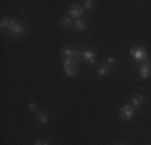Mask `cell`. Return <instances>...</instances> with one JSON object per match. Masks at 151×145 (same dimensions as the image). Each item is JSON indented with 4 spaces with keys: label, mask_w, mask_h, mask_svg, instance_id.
Segmentation results:
<instances>
[{
    "label": "cell",
    "mask_w": 151,
    "mask_h": 145,
    "mask_svg": "<svg viewBox=\"0 0 151 145\" xmlns=\"http://www.w3.org/2000/svg\"><path fill=\"white\" fill-rule=\"evenodd\" d=\"M6 31H8L10 36H13V37H19V36L24 34L26 28H24V24L16 23L15 20H10V24H8V29H6Z\"/></svg>",
    "instance_id": "6da1fadb"
},
{
    "label": "cell",
    "mask_w": 151,
    "mask_h": 145,
    "mask_svg": "<svg viewBox=\"0 0 151 145\" xmlns=\"http://www.w3.org/2000/svg\"><path fill=\"white\" fill-rule=\"evenodd\" d=\"M79 61H76L74 58H64V72L68 76H74L77 72Z\"/></svg>",
    "instance_id": "7a4b0ae2"
},
{
    "label": "cell",
    "mask_w": 151,
    "mask_h": 145,
    "mask_svg": "<svg viewBox=\"0 0 151 145\" xmlns=\"http://www.w3.org/2000/svg\"><path fill=\"white\" fill-rule=\"evenodd\" d=\"M130 55L137 63H140V61H148V53H146V50L142 49V47H134V49L130 50Z\"/></svg>",
    "instance_id": "3957f363"
},
{
    "label": "cell",
    "mask_w": 151,
    "mask_h": 145,
    "mask_svg": "<svg viewBox=\"0 0 151 145\" xmlns=\"http://www.w3.org/2000/svg\"><path fill=\"white\" fill-rule=\"evenodd\" d=\"M134 116V107L132 105H124L121 108V118L122 119H130Z\"/></svg>",
    "instance_id": "277c9868"
},
{
    "label": "cell",
    "mask_w": 151,
    "mask_h": 145,
    "mask_svg": "<svg viewBox=\"0 0 151 145\" xmlns=\"http://www.w3.org/2000/svg\"><path fill=\"white\" fill-rule=\"evenodd\" d=\"M84 14V10L81 8V7H77L74 3L73 7H71V10H69V18H76V20H81V16Z\"/></svg>",
    "instance_id": "5b68a950"
},
{
    "label": "cell",
    "mask_w": 151,
    "mask_h": 145,
    "mask_svg": "<svg viewBox=\"0 0 151 145\" xmlns=\"http://www.w3.org/2000/svg\"><path fill=\"white\" fill-rule=\"evenodd\" d=\"M138 70H140V76H142L143 79L148 78V76L151 74V63H150V61H146V63H145V65H142V66H140Z\"/></svg>",
    "instance_id": "8992f818"
},
{
    "label": "cell",
    "mask_w": 151,
    "mask_h": 145,
    "mask_svg": "<svg viewBox=\"0 0 151 145\" xmlns=\"http://www.w3.org/2000/svg\"><path fill=\"white\" fill-rule=\"evenodd\" d=\"M82 58L87 60L90 65H95V53H93L92 50H85V52H82Z\"/></svg>",
    "instance_id": "52a82bcc"
},
{
    "label": "cell",
    "mask_w": 151,
    "mask_h": 145,
    "mask_svg": "<svg viewBox=\"0 0 151 145\" xmlns=\"http://www.w3.org/2000/svg\"><path fill=\"white\" fill-rule=\"evenodd\" d=\"M74 28L77 29V31H84V29L87 28V24H85L82 20H76V23H74Z\"/></svg>",
    "instance_id": "ba28073f"
},
{
    "label": "cell",
    "mask_w": 151,
    "mask_h": 145,
    "mask_svg": "<svg viewBox=\"0 0 151 145\" xmlns=\"http://www.w3.org/2000/svg\"><path fill=\"white\" fill-rule=\"evenodd\" d=\"M73 53H74V50H71V49H63L61 50V57L63 58H73Z\"/></svg>",
    "instance_id": "9c48e42d"
},
{
    "label": "cell",
    "mask_w": 151,
    "mask_h": 145,
    "mask_svg": "<svg viewBox=\"0 0 151 145\" xmlns=\"http://www.w3.org/2000/svg\"><path fill=\"white\" fill-rule=\"evenodd\" d=\"M143 103V97L142 95H137L132 99V107H140V105Z\"/></svg>",
    "instance_id": "30bf717a"
},
{
    "label": "cell",
    "mask_w": 151,
    "mask_h": 145,
    "mask_svg": "<svg viewBox=\"0 0 151 145\" xmlns=\"http://www.w3.org/2000/svg\"><path fill=\"white\" fill-rule=\"evenodd\" d=\"M108 72V65H101V66L96 68V74L98 76H105Z\"/></svg>",
    "instance_id": "8fae6325"
},
{
    "label": "cell",
    "mask_w": 151,
    "mask_h": 145,
    "mask_svg": "<svg viewBox=\"0 0 151 145\" xmlns=\"http://www.w3.org/2000/svg\"><path fill=\"white\" fill-rule=\"evenodd\" d=\"M39 121H40L42 124H45V123L48 121V115H47V113H40V115H39Z\"/></svg>",
    "instance_id": "7c38bea8"
},
{
    "label": "cell",
    "mask_w": 151,
    "mask_h": 145,
    "mask_svg": "<svg viewBox=\"0 0 151 145\" xmlns=\"http://www.w3.org/2000/svg\"><path fill=\"white\" fill-rule=\"evenodd\" d=\"M61 24H63L64 28H69V26H71V18H69V16L63 18V20H61Z\"/></svg>",
    "instance_id": "4fadbf2b"
},
{
    "label": "cell",
    "mask_w": 151,
    "mask_h": 145,
    "mask_svg": "<svg viewBox=\"0 0 151 145\" xmlns=\"http://www.w3.org/2000/svg\"><path fill=\"white\" fill-rule=\"evenodd\" d=\"M84 7H85L87 10H90V8H93V2H92V0H85V2H84Z\"/></svg>",
    "instance_id": "5bb4252c"
},
{
    "label": "cell",
    "mask_w": 151,
    "mask_h": 145,
    "mask_svg": "<svg viewBox=\"0 0 151 145\" xmlns=\"http://www.w3.org/2000/svg\"><path fill=\"white\" fill-rule=\"evenodd\" d=\"M8 24H10V20H2V29H8Z\"/></svg>",
    "instance_id": "9a60e30c"
},
{
    "label": "cell",
    "mask_w": 151,
    "mask_h": 145,
    "mask_svg": "<svg viewBox=\"0 0 151 145\" xmlns=\"http://www.w3.org/2000/svg\"><path fill=\"white\" fill-rule=\"evenodd\" d=\"M29 110L32 111V113H37V105H35V103H29Z\"/></svg>",
    "instance_id": "2e32d148"
},
{
    "label": "cell",
    "mask_w": 151,
    "mask_h": 145,
    "mask_svg": "<svg viewBox=\"0 0 151 145\" xmlns=\"http://www.w3.org/2000/svg\"><path fill=\"white\" fill-rule=\"evenodd\" d=\"M114 63H116V58H113V57H111V58H108V61H106V65H108V66H109V65H114Z\"/></svg>",
    "instance_id": "e0dca14e"
},
{
    "label": "cell",
    "mask_w": 151,
    "mask_h": 145,
    "mask_svg": "<svg viewBox=\"0 0 151 145\" xmlns=\"http://www.w3.org/2000/svg\"><path fill=\"white\" fill-rule=\"evenodd\" d=\"M34 145H48V144H42V142H40V140H37V142H35Z\"/></svg>",
    "instance_id": "ac0fdd59"
}]
</instances>
